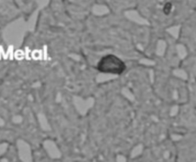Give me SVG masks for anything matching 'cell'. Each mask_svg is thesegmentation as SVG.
Here are the masks:
<instances>
[{"label": "cell", "mask_w": 196, "mask_h": 162, "mask_svg": "<svg viewBox=\"0 0 196 162\" xmlns=\"http://www.w3.org/2000/svg\"><path fill=\"white\" fill-rule=\"evenodd\" d=\"M125 68L126 66L124 62L113 54L103 56L97 65L98 71L105 73H113V75H121L125 71Z\"/></svg>", "instance_id": "1"}]
</instances>
